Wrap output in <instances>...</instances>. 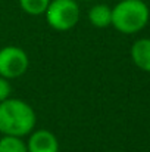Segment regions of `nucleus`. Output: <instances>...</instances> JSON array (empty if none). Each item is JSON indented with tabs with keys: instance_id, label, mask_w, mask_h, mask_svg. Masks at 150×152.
Instances as JSON below:
<instances>
[{
	"instance_id": "1",
	"label": "nucleus",
	"mask_w": 150,
	"mask_h": 152,
	"mask_svg": "<svg viewBox=\"0 0 150 152\" xmlns=\"http://www.w3.org/2000/svg\"><path fill=\"white\" fill-rule=\"evenodd\" d=\"M36 123V111L25 101L9 98L0 102V134L24 137L34 130Z\"/></svg>"
},
{
	"instance_id": "2",
	"label": "nucleus",
	"mask_w": 150,
	"mask_h": 152,
	"mask_svg": "<svg viewBox=\"0 0 150 152\" xmlns=\"http://www.w3.org/2000/svg\"><path fill=\"white\" fill-rule=\"evenodd\" d=\"M150 19V9L144 0H121L112 7V27L127 36L140 33Z\"/></svg>"
},
{
	"instance_id": "3",
	"label": "nucleus",
	"mask_w": 150,
	"mask_h": 152,
	"mask_svg": "<svg viewBox=\"0 0 150 152\" xmlns=\"http://www.w3.org/2000/svg\"><path fill=\"white\" fill-rule=\"evenodd\" d=\"M44 15L50 28L68 31L78 24L81 10L77 0H50Z\"/></svg>"
},
{
	"instance_id": "4",
	"label": "nucleus",
	"mask_w": 150,
	"mask_h": 152,
	"mask_svg": "<svg viewBox=\"0 0 150 152\" xmlns=\"http://www.w3.org/2000/svg\"><path fill=\"white\" fill-rule=\"evenodd\" d=\"M30 66L27 52L18 46H4L0 49V77L7 80L22 77Z\"/></svg>"
},
{
	"instance_id": "5",
	"label": "nucleus",
	"mask_w": 150,
	"mask_h": 152,
	"mask_svg": "<svg viewBox=\"0 0 150 152\" xmlns=\"http://www.w3.org/2000/svg\"><path fill=\"white\" fill-rule=\"evenodd\" d=\"M27 149L28 152H59V140L50 130H33L27 142Z\"/></svg>"
},
{
	"instance_id": "6",
	"label": "nucleus",
	"mask_w": 150,
	"mask_h": 152,
	"mask_svg": "<svg viewBox=\"0 0 150 152\" xmlns=\"http://www.w3.org/2000/svg\"><path fill=\"white\" fill-rule=\"evenodd\" d=\"M131 59L137 68L150 72V39H138L131 46Z\"/></svg>"
},
{
	"instance_id": "7",
	"label": "nucleus",
	"mask_w": 150,
	"mask_h": 152,
	"mask_svg": "<svg viewBox=\"0 0 150 152\" xmlns=\"http://www.w3.org/2000/svg\"><path fill=\"white\" fill-rule=\"evenodd\" d=\"M87 16H88L90 24L96 28H106V27L112 25V7L104 3L94 4L88 10Z\"/></svg>"
},
{
	"instance_id": "8",
	"label": "nucleus",
	"mask_w": 150,
	"mask_h": 152,
	"mask_svg": "<svg viewBox=\"0 0 150 152\" xmlns=\"http://www.w3.org/2000/svg\"><path fill=\"white\" fill-rule=\"evenodd\" d=\"M18 1H19L21 9L31 16L44 15V12L50 3V0H18Z\"/></svg>"
},
{
	"instance_id": "9",
	"label": "nucleus",
	"mask_w": 150,
	"mask_h": 152,
	"mask_svg": "<svg viewBox=\"0 0 150 152\" xmlns=\"http://www.w3.org/2000/svg\"><path fill=\"white\" fill-rule=\"evenodd\" d=\"M0 152H28V149L22 137L1 136L0 137Z\"/></svg>"
},
{
	"instance_id": "10",
	"label": "nucleus",
	"mask_w": 150,
	"mask_h": 152,
	"mask_svg": "<svg viewBox=\"0 0 150 152\" xmlns=\"http://www.w3.org/2000/svg\"><path fill=\"white\" fill-rule=\"evenodd\" d=\"M10 93H12V86H10L9 80L4 77H0V102L9 99Z\"/></svg>"
},
{
	"instance_id": "11",
	"label": "nucleus",
	"mask_w": 150,
	"mask_h": 152,
	"mask_svg": "<svg viewBox=\"0 0 150 152\" xmlns=\"http://www.w3.org/2000/svg\"><path fill=\"white\" fill-rule=\"evenodd\" d=\"M81 1H90V0H81Z\"/></svg>"
},
{
	"instance_id": "12",
	"label": "nucleus",
	"mask_w": 150,
	"mask_h": 152,
	"mask_svg": "<svg viewBox=\"0 0 150 152\" xmlns=\"http://www.w3.org/2000/svg\"><path fill=\"white\" fill-rule=\"evenodd\" d=\"M110 152H116V151H110Z\"/></svg>"
}]
</instances>
